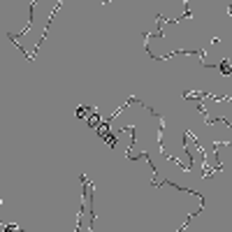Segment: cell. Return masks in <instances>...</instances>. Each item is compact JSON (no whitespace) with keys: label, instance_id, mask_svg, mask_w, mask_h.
I'll use <instances>...</instances> for the list:
<instances>
[{"label":"cell","instance_id":"obj_1","mask_svg":"<svg viewBox=\"0 0 232 232\" xmlns=\"http://www.w3.org/2000/svg\"><path fill=\"white\" fill-rule=\"evenodd\" d=\"M188 16H190V9H188V5H186V12H183L181 19H188ZM176 21H179V19H169V23H176Z\"/></svg>","mask_w":232,"mask_h":232}]
</instances>
